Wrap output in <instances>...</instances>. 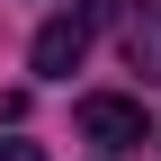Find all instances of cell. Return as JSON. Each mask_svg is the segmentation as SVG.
<instances>
[{
  "mask_svg": "<svg viewBox=\"0 0 161 161\" xmlns=\"http://www.w3.org/2000/svg\"><path fill=\"white\" fill-rule=\"evenodd\" d=\"M125 54H134V72H143V80H161V9H143V18L125 27Z\"/></svg>",
  "mask_w": 161,
  "mask_h": 161,
  "instance_id": "3957f363",
  "label": "cell"
},
{
  "mask_svg": "<svg viewBox=\"0 0 161 161\" xmlns=\"http://www.w3.org/2000/svg\"><path fill=\"white\" fill-rule=\"evenodd\" d=\"M80 134H90L98 152H134L143 143V108L116 98V90H98V98H80Z\"/></svg>",
  "mask_w": 161,
  "mask_h": 161,
  "instance_id": "7a4b0ae2",
  "label": "cell"
},
{
  "mask_svg": "<svg viewBox=\"0 0 161 161\" xmlns=\"http://www.w3.org/2000/svg\"><path fill=\"white\" fill-rule=\"evenodd\" d=\"M134 0H80V9H63V18H45L36 27V72H80V54L98 45V27H116Z\"/></svg>",
  "mask_w": 161,
  "mask_h": 161,
  "instance_id": "6da1fadb",
  "label": "cell"
},
{
  "mask_svg": "<svg viewBox=\"0 0 161 161\" xmlns=\"http://www.w3.org/2000/svg\"><path fill=\"white\" fill-rule=\"evenodd\" d=\"M0 161H45V152H36V143H18V134H9V143H0Z\"/></svg>",
  "mask_w": 161,
  "mask_h": 161,
  "instance_id": "277c9868",
  "label": "cell"
}]
</instances>
